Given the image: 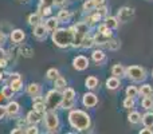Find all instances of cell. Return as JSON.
I'll use <instances>...</instances> for the list:
<instances>
[{
	"label": "cell",
	"instance_id": "ee69618b",
	"mask_svg": "<svg viewBox=\"0 0 153 134\" xmlns=\"http://www.w3.org/2000/svg\"><path fill=\"white\" fill-rule=\"evenodd\" d=\"M8 66V59L7 58H0V68L1 70H5Z\"/></svg>",
	"mask_w": 153,
	"mask_h": 134
},
{
	"label": "cell",
	"instance_id": "8992f818",
	"mask_svg": "<svg viewBox=\"0 0 153 134\" xmlns=\"http://www.w3.org/2000/svg\"><path fill=\"white\" fill-rule=\"evenodd\" d=\"M117 18L122 23H128V21H130L134 18V10L130 7H121L117 11Z\"/></svg>",
	"mask_w": 153,
	"mask_h": 134
},
{
	"label": "cell",
	"instance_id": "d4e9b609",
	"mask_svg": "<svg viewBox=\"0 0 153 134\" xmlns=\"http://www.w3.org/2000/svg\"><path fill=\"white\" fill-rule=\"evenodd\" d=\"M141 117L143 115H141L138 111L132 110L129 114H128V122L132 125H138V124H141Z\"/></svg>",
	"mask_w": 153,
	"mask_h": 134
},
{
	"label": "cell",
	"instance_id": "9c48e42d",
	"mask_svg": "<svg viewBox=\"0 0 153 134\" xmlns=\"http://www.w3.org/2000/svg\"><path fill=\"white\" fill-rule=\"evenodd\" d=\"M10 39L13 44L19 46L24 42V39H26V32H24L22 28H13L12 31L10 32Z\"/></svg>",
	"mask_w": 153,
	"mask_h": 134
},
{
	"label": "cell",
	"instance_id": "484cf974",
	"mask_svg": "<svg viewBox=\"0 0 153 134\" xmlns=\"http://www.w3.org/2000/svg\"><path fill=\"white\" fill-rule=\"evenodd\" d=\"M53 82H54V89L58 90V91H63V90L67 87V81L61 75H59L56 79H54Z\"/></svg>",
	"mask_w": 153,
	"mask_h": 134
},
{
	"label": "cell",
	"instance_id": "d590c367",
	"mask_svg": "<svg viewBox=\"0 0 153 134\" xmlns=\"http://www.w3.org/2000/svg\"><path fill=\"white\" fill-rule=\"evenodd\" d=\"M59 75H61V74H59V70L55 67H51L46 71V78H47L48 81H54V79H56Z\"/></svg>",
	"mask_w": 153,
	"mask_h": 134
},
{
	"label": "cell",
	"instance_id": "5b68a950",
	"mask_svg": "<svg viewBox=\"0 0 153 134\" xmlns=\"http://www.w3.org/2000/svg\"><path fill=\"white\" fill-rule=\"evenodd\" d=\"M125 76H126L128 79H130L132 82H134V83H141V82L145 81L148 75H146V70L144 67L133 64V66L126 67V70H125Z\"/></svg>",
	"mask_w": 153,
	"mask_h": 134
},
{
	"label": "cell",
	"instance_id": "30bf717a",
	"mask_svg": "<svg viewBox=\"0 0 153 134\" xmlns=\"http://www.w3.org/2000/svg\"><path fill=\"white\" fill-rule=\"evenodd\" d=\"M89 59L85 55H76L73 59V67L75 68L76 71H85L87 67H89Z\"/></svg>",
	"mask_w": 153,
	"mask_h": 134
},
{
	"label": "cell",
	"instance_id": "f907efd6",
	"mask_svg": "<svg viewBox=\"0 0 153 134\" xmlns=\"http://www.w3.org/2000/svg\"><path fill=\"white\" fill-rule=\"evenodd\" d=\"M22 78V75L19 73H11V76H10V82L11 81H15V79H20ZM8 82V83H10Z\"/></svg>",
	"mask_w": 153,
	"mask_h": 134
},
{
	"label": "cell",
	"instance_id": "680465c9",
	"mask_svg": "<svg viewBox=\"0 0 153 134\" xmlns=\"http://www.w3.org/2000/svg\"><path fill=\"white\" fill-rule=\"evenodd\" d=\"M152 78H153V71H152Z\"/></svg>",
	"mask_w": 153,
	"mask_h": 134
},
{
	"label": "cell",
	"instance_id": "f5cc1de1",
	"mask_svg": "<svg viewBox=\"0 0 153 134\" xmlns=\"http://www.w3.org/2000/svg\"><path fill=\"white\" fill-rule=\"evenodd\" d=\"M93 1L95 4V8H97V7H101V5H105L106 0H93Z\"/></svg>",
	"mask_w": 153,
	"mask_h": 134
},
{
	"label": "cell",
	"instance_id": "2e32d148",
	"mask_svg": "<svg viewBox=\"0 0 153 134\" xmlns=\"http://www.w3.org/2000/svg\"><path fill=\"white\" fill-rule=\"evenodd\" d=\"M59 23H61V21H59V19L56 18V16H48L45 20V26H46V28L48 30V32L55 31L59 27Z\"/></svg>",
	"mask_w": 153,
	"mask_h": 134
},
{
	"label": "cell",
	"instance_id": "603a6c76",
	"mask_svg": "<svg viewBox=\"0 0 153 134\" xmlns=\"http://www.w3.org/2000/svg\"><path fill=\"white\" fill-rule=\"evenodd\" d=\"M93 38H94V42H95V46H106V43L109 42V40L111 39V38L106 36L105 34H102V32H95L94 35H93Z\"/></svg>",
	"mask_w": 153,
	"mask_h": 134
},
{
	"label": "cell",
	"instance_id": "4316f807",
	"mask_svg": "<svg viewBox=\"0 0 153 134\" xmlns=\"http://www.w3.org/2000/svg\"><path fill=\"white\" fill-rule=\"evenodd\" d=\"M138 91H140V95H143V97H153V87L149 83L141 84L138 87Z\"/></svg>",
	"mask_w": 153,
	"mask_h": 134
},
{
	"label": "cell",
	"instance_id": "6da1fadb",
	"mask_svg": "<svg viewBox=\"0 0 153 134\" xmlns=\"http://www.w3.org/2000/svg\"><path fill=\"white\" fill-rule=\"evenodd\" d=\"M69 125L75 129L76 132H86L91 126V118L87 114V111L81 110V109H71L67 115Z\"/></svg>",
	"mask_w": 153,
	"mask_h": 134
},
{
	"label": "cell",
	"instance_id": "4dcf8cb0",
	"mask_svg": "<svg viewBox=\"0 0 153 134\" xmlns=\"http://www.w3.org/2000/svg\"><path fill=\"white\" fill-rule=\"evenodd\" d=\"M125 94H126V97L137 98L138 95H140V91H138V87L137 86H133V84H130V86L126 87V90H125Z\"/></svg>",
	"mask_w": 153,
	"mask_h": 134
},
{
	"label": "cell",
	"instance_id": "b9f144b4",
	"mask_svg": "<svg viewBox=\"0 0 153 134\" xmlns=\"http://www.w3.org/2000/svg\"><path fill=\"white\" fill-rule=\"evenodd\" d=\"M95 11H97V12L100 13L102 18H105V16L108 15V7H106V5H101V7H97V8H95Z\"/></svg>",
	"mask_w": 153,
	"mask_h": 134
},
{
	"label": "cell",
	"instance_id": "681fc988",
	"mask_svg": "<svg viewBox=\"0 0 153 134\" xmlns=\"http://www.w3.org/2000/svg\"><path fill=\"white\" fill-rule=\"evenodd\" d=\"M67 3V0H54V5L55 7H63Z\"/></svg>",
	"mask_w": 153,
	"mask_h": 134
},
{
	"label": "cell",
	"instance_id": "60d3db41",
	"mask_svg": "<svg viewBox=\"0 0 153 134\" xmlns=\"http://www.w3.org/2000/svg\"><path fill=\"white\" fill-rule=\"evenodd\" d=\"M24 133L26 134H38L39 133V127L38 125H27L24 127Z\"/></svg>",
	"mask_w": 153,
	"mask_h": 134
},
{
	"label": "cell",
	"instance_id": "7bdbcfd3",
	"mask_svg": "<svg viewBox=\"0 0 153 134\" xmlns=\"http://www.w3.org/2000/svg\"><path fill=\"white\" fill-rule=\"evenodd\" d=\"M27 125H28V122H27L26 118H24V119L23 118H19L18 122H16V126H20V127H23V129L27 126Z\"/></svg>",
	"mask_w": 153,
	"mask_h": 134
},
{
	"label": "cell",
	"instance_id": "277c9868",
	"mask_svg": "<svg viewBox=\"0 0 153 134\" xmlns=\"http://www.w3.org/2000/svg\"><path fill=\"white\" fill-rule=\"evenodd\" d=\"M62 101H63L62 91H58V90H55V89L48 90L46 97H45V102H46L47 110H56V109H61Z\"/></svg>",
	"mask_w": 153,
	"mask_h": 134
},
{
	"label": "cell",
	"instance_id": "f546056e",
	"mask_svg": "<svg viewBox=\"0 0 153 134\" xmlns=\"http://www.w3.org/2000/svg\"><path fill=\"white\" fill-rule=\"evenodd\" d=\"M141 122H143L144 126L148 127H153V113L148 110V113H145L143 117H141Z\"/></svg>",
	"mask_w": 153,
	"mask_h": 134
},
{
	"label": "cell",
	"instance_id": "7dc6e473",
	"mask_svg": "<svg viewBox=\"0 0 153 134\" xmlns=\"http://www.w3.org/2000/svg\"><path fill=\"white\" fill-rule=\"evenodd\" d=\"M22 133H24V129L20 126H16L15 129L11 130V134H22Z\"/></svg>",
	"mask_w": 153,
	"mask_h": 134
},
{
	"label": "cell",
	"instance_id": "836d02e7",
	"mask_svg": "<svg viewBox=\"0 0 153 134\" xmlns=\"http://www.w3.org/2000/svg\"><path fill=\"white\" fill-rule=\"evenodd\" d=\"M62 95H63V99H75L76 93L73 87H66V89L62 91Z\"/></svg>",
	"mask_w": 153,
	"mask_h": 134
},
{
	"label": "cell",
	"instance_id": "ab89813d",
	"mask_svg": "<svg viewBox=\"0 0 153 134\" xmlns=\"http://www.w3.org/2000/svg\"><path fill=\"white\" fill-rule=\"evenodd\" d=\"M75 106V99H63L61 103V109L63 110H71Z\"/></svg>",
	"mask_w": 153,
	"mask_h": 134
},
{
	"label": "cell",
	"instance_id": "83f0119b",
	"mask_svg": "<svg viewBox=\"0 0 153 134\" xmlns=\"http://www.w3.org/2000/svg\"><path fill=\"white\" fill-rule=\"evenodd\" d=\"M95 46V42H94V38L91 36V35H86V36L83 38V40H82V44H81V48H85V50H90V48H93Z\"/></svg>",
	"mask_w": 153,
	"mask_h": 134
},
{
	"label": "cell",
	"instance_id": "ffe728a7",
	"mask_svg": "<svg viewBox=\"0 0 153 134\" xmlns=\"http://www.w3.org/2000/svg\"><path fill=\"white\" fill-rule=\"evenodd\" d=\"M27 23H28V26L35 27V26H38V24L43 23V18H42V15H40L39 12L30 13L28 18H27Z\"/></svg>",
	"mask_w": 153,
	"mask_h": 134
},
{
	"label": "cell",
	"instance_id": "f35d334b",
	"mask_svg": "<svg viewBox=\"0 0 153 134\" xmlns=\"http://www.w3.org/2000/svg\"><path fill=\"white\" fill-rule=\"evenodd\" d=\"M141 106L145 110H152L153 109V97H144L141 101Z\"/></svg>",
	"mask_w": 153,
	"mask_h": 134
},
{
	"label": "cell",
	"instance_id": "52a82bcc",
	"mask_svg": "<svg viewBox=\"0 0 153 134\" xmlns=\"http://www.w3.org/2000/svg\"><path fill=\"white\" fill-rule=\"evenodd\" d=\"M98 103V97L91 91H87L82 95V105L87 109H91V107H95Z\"/></svg>",
	"mask_w": 153,
	"mask_h": 134
},
{
	"label": "cell",
	"instance_id": "e575fe53",
	"mask_svg": "<svg viewBox=\"0 0 153 134\" xmlns=\"http://www.w3.org/2000/svg\"><path fill=\"white\" fill-rule=\"evenodd\" d=\"M122 106H124V109H126V110H133L136 106V98L126 97L124 99V102H122Z\"/></svg>",
	"mask_w": 153,
	"mask_h": 134
},
{
	"label": "cell",
	"instance_id": "44dd1931",
	"mask_svg": "<svg viewBox=\"0 0 153 134\" xmlns=\"http://www.w3.org/2000/svg\"><path fill=\"white\" fill-rule=\"evenodd\" d=\"M98 86H100V81H98L97 76L90 75L85 79V87H86L87 90H95Z\"/></svg>",
	"mask_w": 153,
	"mask_h": 134
},
{
	"label": "cell",
	"instance_id": "6f0895ef",
	"mask_svg": "<svg viewBox=\"0 0 153 134\" xmlns=\"http://www.w3.org/2000/svg\"><path fill=\"white\" fill-rule=\"evenodd\" d=\"M20 1H27V0H20Z\"/></svg>",
	"mask_w": 153,
	"mask_h": 134
},
{
	"label": "cell",
	"instance_id": "db71d44e",
	"mask_svg": "<svg viewBox=\"0 0 153 134\" xmlns=\"http://www.w3.org/2000/svg\"><path fill=\"white\" fill-rule=\"evenodd\" d=\"M0 58H7V51L3 48V46L0 47Z\"/></svg>",
	"mask_w": 153,
	"mask_h": 134
},
{
	"label": "cell",
	"instance_id": "8fae6325",
	"mask_svg": "<svg viewBox=\"0 0 153 134\" xmlns=\"http://www.w3.org/2000/svg\"><path fill=\"white\" fill-rule=\"evenodd\" d=\"M48 35V30L46 28L45 23H40L38 26L32 27V36L38 40H45Z\"/></svg>",
	"mask_w": 153,
	"mask_h": 134
},
{
	"label": "cell",
	"instance_id": "ba28073f",
	"mask_svg": "<svg viewBox=\"0 0 153 134\" xmlns=\"http://www.w3.org/2000/svg\"><path fill=\"white\" fill-rule=\"evenodd\" d=\"M43 117H45V113H40V111L36 110H30L26 115V119L28 122V125H38L40 122H43Z\"/></svg>",
	"mask_w": 153,
	"mask_h": 134
},
{
	"label": "cell",
	"instance_id": "8d00e7d4",
	"mask_svg": "<svg viewBox=\"0 0 153 134\" xmlns=\"http://www.w3.org/2000/svg\"><path fill=\"white\" fill-rule=\"evenodd\" d=\"M32 109L40 113H46L47 107H46V102L45 101H36V102H32Z\"/></svg>",
	"mask_w": 153,
	"mask_h": 134
},
{
	"label": "cell",
	"instance_id": "3957f363",
	"mask_svg": "<svg viewBox=\"0 0 153 134\" xmlns=\"http://www.w3.org/2000/svg\"><path fill=\"white\" fill-rule=\"evenodd\" d=\"M43 125L47 133H55L58 132L61 126V119L56 113V110H46L45 117H43Z\"/></svg>",
	"mask_w": 153,
	"mask_h": 134
},
{
	"label": "cell",
	"instance_id": "816d5d0a",
	"mask_svg": "<svg viewBox=\"0 0 153 134\" xmlns=\"http://www.w3.org/2000/svg\"><path fill=\"white\" fill-rule=\"evenodd\" d=\"M5 40H7V35H5L3 31H0V47L5 43Z\"/></svg>",
	"mask_w": 153,
	"mask_h": 134
},
{
	"label": "cell",
	"instance_id": "74e56055",
	"mask_svg": "<svg viewBox=\"0 0 153 134\" xmlns=\"http://www.w3.org/2000/svg\"><path fill=\"white\" fill-rule=\"evenodd\" d=\"M8 84L12 87V90L15 93H19L22 89H23V81H22V78L20 79H15V81H11Z\"/></svg>",
	"mask_w": 153,
	"mask_h": 134
},
{
	"label": "cell",
	"instance_id": "f1b7e54d",
	"mask_svg": "<svg viewBox=\"0 0 153 134\" xmlns=\"http://www.w3.org/2000/svg\"><path fill=\"white\" fill-rule=\"evenodd\" d=\"M125 70H126V67H124L121 63H117L111 67V75L122 78V76H125Z\"/></svg>",
	"mask_w": 153,
	"mask_h": 134
},
{
	"label": "cell",
	"instance_id": "c3c4849f",
	"mask_svg": "<svg viewBox=\"0 0 153 134\" xmlns=\"http://www.w3.org/2000/svg\"><path fill=\"white\" fill-rule=\"evenodd\" d=\"M140 134H153V127H148L145 126V129H141Z\"/></svg>",
	"mask_w": 153,
	"mask_h": 134
},
{
	"label": "cell",
	"instance_id": "bcb514c9",
	"mask_svg": "<svg viewBox=\"0 0 153 134\" xmlns=\"http://www.w3.org/2000/svg\"><path fill=\"white\" fill-rule=\"evenodd\" d=\"M10 76H11V73H8V71H4V70H3V78H1V82H4V83H7V81L10 82Z\"/></svg>",
	"mask_w": 153,
	"mask_h": 134
},
{
	"label": "cell",
	"instance_id": "7402d4cb",
	"mask_svg": "<svg viewBox=\"0 0 153 134\" xmlns=\"http://www.w3.org/2000/svg\"><path fill=\"white\" fill-rule=\"evenodd\" d=\"M0 95H1V98L10 101V99H12V98H13V95H15V91L12 90V87H11L10 84L5 83L4 86L1 87V90H0Z\"/></svg>",
	"mask_w": 153,
	"mask_h": 134
},
{
	"label": "cell",
	"instance_id": "5bb4252c",
	"mask_svg": "<svg viewBox=\"0 0 153 134\" xmlns=\"http://www.w3.org/2000/svg\"><path fill=\"white\" fill-rule=\"evenodd\" d=\"M103 20V18L100 15V13L97 12V11H93V12H90V13H87V16H86V19H85V21H86L87 24H89L90 27H93V26H97V24H100V21H102Z\"/></svg>",
	"mask_w": 153,
	"mask_h": 134
},
{
	"label": "cell",
	"instance_id": "cb8c5ba5",
	"mask_svg": "<svg viewBox=\"0 0 153 134\" xmlns=\"http://www.w3.org/2000/svg\"><path fill=\"white\" fill-rule=\"evenodd\" d=\"M71 16H73L71 11L66 10V8H61V10L58 11V13H56V18L59 19V21H61V23H66V21H70Z\"/></svg>",
	"mask_w": 153,
	"mask_h": 134
},
{
	"label": "cell",
	"instance_id": "e0dca14e",
	"mask_svg": "<svg viewBox=\"0 0 153 134\" xmlns=\"http://www.w3.org/2000/svg\"><path fill=\"white\" fill-rule=\"evenodd\" d=\"M36 12H39L43 19H46V18H48V16H51V13H53V5L45 4V3H39Z\"/></svg>",
	"mask_w": 153,
	"mask_h": 134
},
{
	"label": "cell",
	"instance_id": "d6a6232c",
	"mask_svg": "<svg viewBox=\"0 0 153 134\" xmlns=\"http://www.w3.org/2000/svg\"><path fill=\"white\" fill-rule=\"evenodd\" d=\"M94 10H95L94 1H93V0H85L83 4H82V11L86 12V13H90V12H93Z\"/></svg>",
	"mask_w": 153,
	"mask_h": 134
},
{
	"label": "cell",
	"instance_id": "11a10c76",
	"mask_svg": "<svg viewBox=\"0 0 153 134\" xmlns=\"http://www.w3.org/2000/svg\"><path fill=\"white\" fill-rule=\"evenodd\" d=\"M40 3H45V4L54 5V0H40Z\"/></svg>",
	"mask_w": 153,
	"mask_h": 134
},
{
	"label": "cell",
	"instance_id": "7c38bea8",
	"mask_svg": "<svg viewBox=\"0 0 153 134\" xmlns=\"http://www.w3.org/2000/svg\"><path fill=\"white\" fill-rule=\"evenodd\" d=\"M5 110H7V115L8 117H18L20 113V103L16 101L10 99L8 103L5 105Z\"/></svg>",
	"mask_w": 153,
	"mask_h": 134
},
{
	"label": "cell",
	"instance_id": "9f6ffc18",
	"mask_svg": "<svg viewBox=\"0 0 153 134\" xmlns=\"http://www.w3.org/2000/svg\"><path fill=\"white\" fill-rule=\"evenodd\" d=\"M1 78H3V70L0 68V82H1Z\"/></svg>",
	"mask_w": 153,
	"mask_h": 134
},
{
	"label": "cell",
	"instance_id": "d6986e66",
	"mask_svg": "<svg viewBox=\"0 0 153 134\" xmlns=\"http://www.w3.org/2000/svg\"><path fill=\"white\" fill-rule=\"evenodd\" d=\"M91 61L95 64H102L106 61V54L102 50H94L91 53Z\"/></svg>",
	"mask_w": 153,
	"mask_h": 134
},
{
	"label": "cell",
	"instance_id": "1f68e13d",
	"mask_svg": "<svg viewBox=\"0 0 153 134\" xmlns=\"http://www.w3.org/2000/svg\"><path fill=\"white\" fill-rule=\"evenodd\" d=\"M106 47H108L110 51H117V50H120V47H121V42H120L118 39L111 38V39L106 43Z\"/></svg>",
	"mask_w": 153,
	"mask_h": 134
},
{
	"label": "cell",
	"instance_id": "9a60e30c",
	"mask_svg": "<svg viewBox=\"0 0 153 134\" xmlns=\"http://www.w3.org/2000/svg\"><path fill=\"white\" fill-rule=\"evenodd\" d=\"M105 84H106V89L108 90H110V91H116V90H118L120 87H121V78L111 75L110 78L106 79Z\"/></svg>",
	"mask_w": 153,
	"mask_h": 134
},
{
	"label": "cell",
	"instance_id": "f6af8a7d",
	"mask_svg": "<svg viewBox=\"0 0 153 134\" xmlns=\"http://www.w3.org/2000/svg\"><path fill=\"white\" fill-rule=\"evenodd\" d=\"M7 115V110H5V105H0V121L3 118H5Z\"/></svg>",
	"mask_w": 153,
	"mask_h": 134
},
{
	"label": "cell",
	"instance_id": "7a4b0ae2",
	"mask_svg": "<svg viewBox=\"0 0 153 134\" xmlns=\"http://www.w3.org/2000/svg\"><path fill=\"white\" fill-rule=\"evenodd\" d=\"M73 39H74V28L70 27H58L55 31L51 32V40L53 43L59 48H67L71 47Z\"/></svg>",
	"mask_w": 153,
	"mask_h": 134
},
{
	"label": "cell",
	"instance_id": "4fadbf2b",
	"mask_svg": "<svg viewBox=\"0 0 153 134\" xmlns=\"http://www.w3.org/2000/svg\"><path fill=\"white\" fill-rule=\"evenodd\" d=\"M26 93H27V94H28L31 98L36 97V95H40V94H42V84H40V83H36V82H32V83L27 84Z\"/></svg>",
	"mask_w": 153,
	"mask_h": 134
},
{
	"label": "cell",
	"instance_id": "ac0fdd59",
	"mask_svg": "<svg viewBox=\"0 0 153 134\" xmlns=\"http://www.w3.org/2000/svg\"><path fill=\"white\" fill-rule=\"evenodd\" d=\"M103 23L106 24V27L110 30H117L120 26V20L117 16H110V15H106L103 18Z\"/></svg>",
	"mask_w": 153,
	"mask_h": 134
}]
</instances>
